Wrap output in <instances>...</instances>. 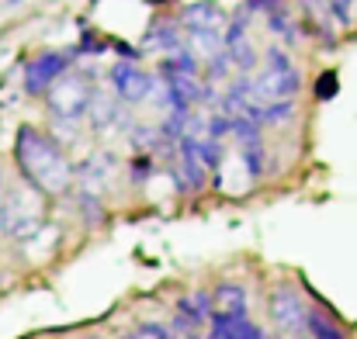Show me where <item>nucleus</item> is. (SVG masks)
Returning <instances> with one entry per match:
<instances>
[{"mask_svg": "<svg viewBox=\"0 0 357 339\" xmlns=\"http://www.w3.org/2000/svg\"><path fill=\"white\" fill-rule=\"evenodd\" d=\"M14 163L21 177L49 198H59L73 187V163L66 159L63 145L35 125H21L14 135Z\"/></svg>", "mask_w": 357, "mask_h": 339, "instance_id": "nucleus-1", "label": "nucleus"}, {"mask_svg": "<svg viewBox=\"0 0 357 339\" xmlns=\"http://www.w3.org/2000/svg\"><path fill=\"white\" fill-rule=\"evenodd\" d=\"M253 80V97L260 104H281V101H295L305 87L298 63L291 59V52L284 45H267L264 52V66L260 73L250 77Z\"/></svg>", "mask_w": 357, "mask_h": 339, "instance_id": "nucleus-2", "label": "nucleus"}, {"mask_svg": "<svg viewBox=\"0 0 357 339\" xmlns=\"http://www.w3.org/2000/svg\"><path fill=\"white\" fill-rule=\"evenodd\" d=\"M94 97H98V90L91 87L87 77H80V73H66V77H59V80L49 87V94H45V108H49V114H52L56 121H80V118L91 114Z\"/></svg>", "mask_w": 357, "mask_h": 339, "instance_id": "nucleus-3", "label": "nucleus"}, {"mask_svg": "<svg viewBox=\"0 0 357 339\" xmlns=\"http://www.w3.org/2000/svg\"><path fill=\"white\" fill-rule=\"evenodd\" d=\"M267 312L274 329L284 339L305 336V315H309V301L302 298V291L291 281H281L278 287H271L267 294Z\"/></svg>", "mask_w": 357, "mask_h": 339, "instance_id": "nucleus-4", "label": "nucleus"}, {"mask_svg": "<svg viewBox=\"0 0 357 339\" xmlns=\"http://www.w3.org/2000/svg\"><path fill=\"white\" fill-rule=\"evenodd\" d=\"M108 80H112V90H115V97L121 104H142L156 90V77L146 73L139 63H125V59L112 63Z\"/></svg>", "mask_w": 357, "mask_h": 339, "instance_id": "nucleus-5", "label": "nucleus"}, {"mask_svg": "<svg viewBox=\"0 0 357 339\" xmlns=\"http://www.w3.org/2000/svg\"><path fill=\"white\" fill-rule=\"evenodd\" d=\"M70 66H73L70 52H42V56H35V59L24 66V94L45 97L49 87H52L59 77L70 73Z\"/></svg>", "mask_w": 357, "mask_h": 339, "instance_id": "nucleus-6", "label": "nucleus"}, {"mask_svg": "<svg viewBox=\"0 0 357 339\" xmlns=\"http://www.w3.org/2000/svg\"><path fill=\"white\" fill-rule=\"evenodd\" d=\"M177 21H181V28H188V35H215V38H222V31L229 24V14L215 0H195V3L181 7Z\"/></svg>", "mask_w": 357, "mask_h": 339, "instance_id": "nucleus-7", "label": "nucleus"}, {"mask_svg": "<svg viewBox=\"0 0 357 339\" xmlns=\"http://www.w3.org/2000/svg\"><path fill=\"white\" fill-rule=\"evenodd\" d=\"M305 336L309 339H351V329L330 305H309L305 315Z\"/></svg>", "mask_w": 357, "mask_h": 339, "instance_id": "nucleus-8", "label": "nucleus"}, {"mask_svg": "<svg viewBox=\"0 0 357 339\" xmlns=\"http://www.w3.org/2000/svg\"><path fill=\"white\" fill-rule=\"evenodd\" d=\"M212 305L222 315H250V291L243 281H219L212 287Z\"/></svg>", "mask_w": 357, "mask_h": 339, "instance_id": "nucleus-9", "label": "nucleus"}, {"mask_svg": "<svg viewBox=\"0 0 357 339\" xmlns=\"http://www.w3.org/2000/svg\"><path fill=\"white\" fill-rule=\"evenodd\" d=\"M142 42H146V49H156V52L170 56V52H177L184 45V28H181L177 17H160V21L149 24Z\"/></svg>", "mask_w": 357, "mask_h": 339, "instance_id": "nucleus-10", "label": "nucleus"}, {"mask_svg": "<svg viewBox=\"0 0 357 339\" xmlns=\"http://www.w3.org/2000/svg\"><path fill=\"white\" fill-rule=\"evenodd\" d=\"M160 77H191V80H202V59L191 45H181L177 52L163 56L160 59Z\"/></svg>", "mask_w": 357, "mask_h": 339, "instance_id": "nucleus-11", "label": "nucleus"}, {"mask_svg": "<svg viewBox=\"0 0 357 339\" xmlns=\"http://www.w3.org/2000/svg\"><path fill=\"white\" fill-rule=\"evenodd\" d=\"M236 145H239L243 170H246L253 180H260V177L267 173V142H264V132H260V135L243 139V142H236Z\"/></svg>", "mask_w": 357, "mask_h": 339, "instance_id": "nucleus-12", "label": "nucleus"}, {"mask_svg": "<svg viewBox=\"0 0 357 339\" xmlns=\"http://www.w3.org/2000/svg\"><path fill=\"white\" fill-rule=\"evenodd\" d=\"M267 31H271V35H278L284 45H295V42L302 38V24L288 14V7H284V10L267 14Z\"/></svg>", "mask_w": 357, "mask_h": 339, "instance_id": "nucleus-13", "label": "nucleus"}, {"mask_svg": "<svg viewBox=\"0 0 357 339\" xmlns=\"http://www.w3.org/2000/svg\"><path fill=\"white\" fill-rule=\"evenodd\" d=\"M77 212H80V219H84L91 228L105 226V219H108L105 198H98L94 191H80V194H77Z\"/></svg>", "mask_w": 357, "mask_h": 339, "instance_id": "nucleus-14", "label": "nucleus"}, {"mask_svg": "<svg viewBox=\"0 0 357 339\" xmlns=\"http://www.w3.org/2000/svg\"><path fill=\"white\" fill-rule=\"evenodd\" d=\"M198 159H202V166H205L208 173H215V180H219V170H222V142H215V139H198Z\"/></svg>", "mask_w": 357, "mask_h": 339, "instance_id": "nucleus-15", "label": "nucleus"}, {"mask_svg": "<svg viewBox=\"0 0 357 339\" xmlns=\"http://www.w3.org/2000/svg\"><path fill=\"white\" fill-rule=\"evenodd\" d=\"M153 173H156V156H153V152H139V156L128 159V180H132L135 187L146 184Z\"/></svg>", "mask_w": 357, "mask_h": 339, "instance_id": "nucleus-16", "label": "nucleus"}, {"mask_svg": "<svg viewBox=\"0 0 357 339\" xmlns=\"http://www.w3.org/2000/svg\"><path fill=\"white\" fill-rule=\"evenodd\" d=\"M115 121H119L115 101H105V97L98 94L94 104H91V125H94V132H101V128H108V125H115Z\"/></svg>", "mask_w": 357, "mask_h": 339, "instance_id": "nucleus-17", "label": "nucleus"}, {"mask_svg": "<svg viewBox=\"0 0 357 339\" xmlns=\"http://www.w3.org/2000/svg\"><path fill=\"white\" fill-rule=\"evenodd\" d=\"M337 94H340V73L337 70H323L316 77V84H312V97L316 101H333Z\"/></svg>", "mask_w": 357, "mask_h": 339, "instance_id": "nucleus-18", "label": "nucleus"}, {"mask_svg": "<svg viewBox=\"0 0 357 339\" xmlns=\"http://www.w3.org/2000/svg\"><path fill=\"white\" fill-rule=\"evenodd\" d=\"M229 322H233V339H271L267 329L253 322L250 315H229Z\"/></svg>", "mask_w": 357, "mask_h": 339, "instance_id": "nucleus-19", "label": "nucleus"}, {"mask_svg": "<svg viewBox=\"0 0 357 339\" xmlns=\"http://www.w3.org/2000/svg\"><path fill=\"white\" fill-rule=\"evenodd\" d=\"M229 73H233V66H229V59H226V52L219 49L215 56H205V77L208 80H229Z\"/></svg>", "mask_w": 357, "mask_h": 339, "instance_id": "nucleus-20", "label": "nucleus"}, {"mask_svg": "<svg viewBox=\"0 0 357 339\" xmlns=\"http://www.w3.org/2000/svg\"><path fill=\"white\" fill-rule=\"evenodd\" d=\"M326 10H330L340 24H351V21H354V0H326Z\"/></svg>", "mask_w": 357, "mask_h": 339, "instance_id": "nucleus-21", "label": "nucleus"}, {"mask_svg": "<svg viewBox=\"0 0 357 339\" xmlns=\"http://www.w3.org/2000/svg\"><path fill=\"white\" fill-rule=\"evenodd\" d=\"M243 7L253 14V10H264V14H274V10H284L288 0H243Z\"/></svg>", "mask_w": 357, "mask_h": 339, "instance_id": "nucleus-22", "label": "nucleus"}, {"mask_svg": "<svg viewBox=\"0 0 357 339\" xmlns=\"http://www.w3.org/2000/svg\"><path fill=\"white\" fill-rule=\"evenodd\" d=\"M0 198H3V177H0Z\"/></svg>", "mask_w": 357, "mask_h": 339, "instance_id": "nucleus-23", "label": "nucleus"}, {"mask_svg": "<svg viewBox=\"0 0 357 339\" xmlns=\"http://www.w3.org/2000/svg\"><path fill=\"white\" fill-rule=\"evenodd\" d=\"M305 3H323V0H305Z\"/></svg>", "mask_w": 357, "mask_h": 339, "instance_id": "nucleus-24", "label": "nucleus"}, {"mask_svg": "<svg viewBox=\"0 0 357 339\" xmlns=\"http://www.w3.org/2000/svg\"><path fill=\"white\" fill-rule=\"evenodd\" d=\"M87 339H105V336H87Z\"/></svg>", "mask_w": 357, "mask_h": 339, "instance_id": "nucleus-25", "label": "nucleus"}, {"mask_svg": "<svg viewBox=\"0 0 357 339\" xmlns=\"http://www.w3.org/2000/svg\"><path fill=\"white\" fill-rule=\"evenodd\" d=\"M0 284H3V274H0Z\"/></svg>", "mask_w": 357, "mask_h": 339, "instance_id": "nucleus-26", "label": "nucleus"}, {"mask_svg": "<svg viewBox=\"0 0 357 339\" xmlns=\"http://www.w3.org/2000/svg\"><path fill=\"white\" fill-rule=\"evenodd\" d=\"M274 339H284V336H274Z\"/></svg>", "mask_w": 357, "mask_h": 339, "instance_id": "nucleus-27", "label": "nucleus"}]
</instances>
